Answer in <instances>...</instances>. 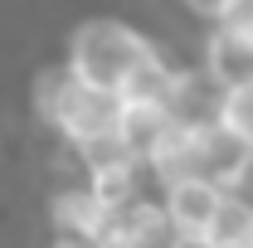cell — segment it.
I'll list each match as a JSON object with an SVG mask.
<instances>
[{
	"mask_svg": "<svg viewBox=\"0 0 253 248\" xmlns=\"http://www.w3.org/2000/svg\"><path fill=\"white\" fill-rule=\"evenodd\" d=\"M161 54L156 39L136 30L131 20H117V15H88L68 30V44H63V73L93 93H112L126 83V73L141 59Z\"/></svg>",
	"mask_w": 253,
	"mask_h": 248,
	"instance_id": "obj_1",
	"label": "cell"
},
{
	"mask_svg": "<svg viewBox=\"0 0 253 248\" xmlns=\"http://www.w3.org/2000/svg\"><path fill=\"white\" fill-rule=\"evenodd\" d=\"M34 117L73 151V146H83V141H93V136L117 131L122 107H117L112 93H93V88L73 83L63 68H44V73L34 78Z\"/></svg>",
	"mask_w": 253,
	"mask_h": 248,
	"instance_id": "obj_2",
	"label": "cell"
},
{
	"mask_svg": "<svg viewBox=\"0 0 253 248\" xmlns=\"http://www.w3.org/2000/svg\"><path fill=\"white\" fill-rule=\"evenodd\" d=\"M102 248H190V244L175 234V224L166 219L161 200L141 195L136 205H126L122 214L112 219V229L102 234Z\"/></svg>",
	"mask_w": 253,
	"mask_h": 248,
	"instance_id": "obj_3",
	"label": "cell"
},
{
	"mask_svg": "<svg viewBox=\"0 0 253 248\" xmlns=\"http://www.w3.org/2000/svg\"><path fill=\"white\" fill-rule=\"evenodd\" d=\"M219 200H224V190L210 185V180H200V175H185V180H175V185L161 190V209H166V219L175 224V234H180L185 244H200V234L210 229Z\"/></svg>",
	"mask_w": 253,
	"mask_h": 248,
	"instance_id": "obj_4",
	"label": "cell"
},
{
	"mask_svg": "<svg viewBox=\"0 0 253 248\" xmlns=\"http://www.w3.org/2000/svg\"><path fill=\"white\" fill-rule=\"evenodd\" d=\"M200 78H205L214 93L239 88V83H253V44L244 34L224 30V25H210L205 59H200Z\"/></svg>",
	"mask_w": 253,
	"mask_h": 248,
	"instance_id": "obj_5",
	"label": "cell"
},
{
	"mask_svg": "<svg viewBox=\"0 0 253 248\" xmlns=\"http://www.w3.org/2000/svg\"><path fill=\"white\" fill-rule=\"evenodd\" d=\"M44 214H49V229H54V234L93 239V244H102V234L112 229V214H107L93 195L83 190V180H78V185H59L54 195H49Z\"/></svg>",
	"mask_w": 253,
	"mask_h": 248,
	"instance_id": "obj_6",
	"label": "cell"
},
{
	"mask_svg": "<svg viewBox=\"0 0 253 248\" xmlns=\"http://www.w3.org/2000/svg\"><path fill=\"white\" fill-rule=\"evenodd\" d=\"M175 73H180V68L166 59V54L141 59L131 73H126V83L117 88V107H161V112H166L170 88H175Z\"/></svg>",
	"mask_w": 253,
	"mask_h": 248,
	"instance_id": "obj_7",
	"label": "cell"
},
{
	"mask_svg": "<svg viewBox=\"0 0 253 248\" xmlns=\"http://www.w3.org/2000/svg\"><path fill=\"white\" fill-rule=\"evenodd\" d=\"M195 248H253V205L244 195H224Z\"/></svg>",
	"mask_w": 253,
	"mask_h": 248,
	"instance_id": "obj_8",
	"label": "cell"
},
{
	"mask_svg": "<svg viewBox=\"0 0 253 248\" xmlns=\"http://www.w3.org/2000/svg\"><path fill=\"white\" fill-rule=\"evenodd\" d=\"M141 180H146V175H141V165H112V170L88 175V180H83V190H88L97 205L117 219L126 205H136V200L146 195V185H141Z\"/></svg>",
	"mask_w": 253,
	"mask_h": 248,
	"instance_id": "obj_9",
	"label": "cell"
},
{
	"mask_svg": "<svg viewBox=\"0 0 253 248\" xmlns=\"http://www.w3.org/2000/svg\"><path fill=\"white\" fill-rule=\"evenodd\" d=\"M210 122L219 126L229 141H239V146L253 156V83L224 88V93L214 97V112H210Z\"/></svg>",
	"mask_w": 253,
	"mask_h": 248,
	"instance_id": "obj_10",
	"label": "cell"
},
{
	"mask_svg": "<svg viewBox=\"0 0 253 248\" xmlns=\"http://www.w3.org/2000/svg\"><path fill=\"white\" fill-rule=\"evenodd\" d=\"M73 161H78V170H83V175L112 170V165H141V161L131 156V146H126L117 131H107V136H93V141L73 146Z\"/></svg>",
	"mask_w": 253,
	"mask_h": 248,
	"instance_id": "obj_11",
	"label": "cell"
},
{
	"mask_svg": "<svg viewBox=\"0 0 253 248\" xmlns=\"http://www.w3.org/2000/svg\"><path fill=\"white\" fill-rule=\"evenodd\" d=\"M219 5H224V0H185V10H190V15H200V20H210V25H214Z\"/></svg>",
	"mask_w": 253,
	"mask_h": 248,
	"instance_id": "obj_12",
	"label": "cell"
},
{
	"mask_svg": "<svg viewBox=\"0 0 253 248\" xmlns=\"http://www.w3.org/2000/svg\"><path fill=\"white\" fill-rule=\"evenodd\" d=\"M44 248H102V244H93V239H73V234H49Z\"/></svg>",
	"mask_w": 253,
	"mask_h": 248,
	"instance_id": "obj_13",
	"label": "cell"
},
{
	"mask_svg": "<svg viewBox=\"0 0 253 248\" xmlns=\"http://www.w3.org/2000/svg\"><path fill=\"white\" fill-rule=\"evenodd\" d=\"M239 195H244V200H249V205H253V170H249V185L239 190Z\"/></svg>",
	"mask_w": 253,
	"mask_h": 248,
	"instance_id": "obj_14",
	"label": "cell"
}]
</instances>
